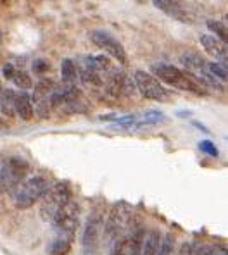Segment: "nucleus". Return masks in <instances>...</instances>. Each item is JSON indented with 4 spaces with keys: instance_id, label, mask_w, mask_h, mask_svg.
<instances>
[{
    "instance_id": "nucleus-1",
    "label": "nucleus",
    "mask_w": 228,
    "mask_h": 255,
    "mask_svg": "<svg viewBox=\"0 0 228 255\" xmlns=\"http://www.w3.org/2000/svg\"><path fill=\"white\" fill-rule=\"evenodd\" d=\"M152 73L154 76H158L161 81L168 83L173 88H178V90H183V92H192L196 95H204L206 90L194 80L190 74L183 73L182 69L175 66H170V64H154L152 66Z\"/></svg>"
},
{
    "instance_id": "nucleus-2",
    "label": "nucleus",
    "mask_w": 228,
    "mask_h": 255,
    "mask_svg": "<svg viewBox=\"0 0 228 255\" xmlns=\"http://www.w3.org/2000/svg\"><path fill=\"white\" fill-rule=\"evenodd\" d=\"M29 166L21 157H5L0 160V193H10L24 181Z\"/></svg>"
},
{
    "instance_id": "nucleus-3",
    "label": "nucleus",
    "mask_w": 228,
    "mask_h": 255,
    "mask_svg": "<svg viewBox=\"0 0 228 255\" xmlns=\"http://www.w3.org/2000/svg\"><path fill=\"white\" fill-rule=\"evenodd\" d=\"M48 181L43 176H31V178L24 179L14 193V205L17 209H29L42 198V195L45 193L48 188Z\"/></svg>"
},
{
    "instance_id": "nucleus-4",
    "label": "nucleus",
    "mask_w": 228,
    "mask_h": 255,
    "mask_svg": "<svg viewBox=\"0 0 228 255\" xmlns=\"http://www.w3.org/2000/svg\"><path fill=\"white\" fill-rule=\"evenodd\" d=\"M42 205H40V214L45 221L50 223L52 217L55 216L66 204L71 200V188L66 181H57L55 185L48 186L45 193L42 195Z\"/></svg>"
},
{
    "instance_id": "nucleus-5",
    "label": "nucleus",
    "mask_w": 228,
    "mask_h": 255,
    "mask_svg": "<svg viewBox=\"0 0 228 255\" xmlns=\"http://www.w3.org/2000/svg\"><path fill=\"white\" fill-rule=\"evenodd\" d=\"M102 231L104 211L97 209V211H92V214L88 216L87 223H85L83 235H81V245H83V252L87 255H95L100 242H102Z\"/></svg>"
},
{
    "instance_id": "nucleus-6",
    "label": "nucleus",
    "mask_w": 228,
    "mask_h": 255,
    "mask_svg": "<svg viewBox=\"0 0 228 255\" xmlns=\"http://www.w3.org/2000/svg\"><path fill=\"white\" fill-rule=\"evenodd\" d=\"M78 219H80V205H78L76 202L69 200L61 211L52 217L50 224L55 230V235L74 236L76 228H78Z\"/></svg>"
},
{
    "instance_id": "nucleus-7",
    "label": "nucleus",
    "mask_w": 228,
    "mask_h": 255,
    "mask_svg": "<svg viewBox=\"0 0 228 255\" xmlns=\"http://www.w3.org/2000/svg\"><path fill=\"white\" fill-rule=\"evenodd\" d=\"M133 81H135L137 88L140 90V93L145 99L156 100V102H166V100H170V92L166 88H163V85L152 74L145 73V71H135Z\"/></svg>"
},
{
    "instance_id": "nucleus-8",
    "label": "nucleus",
    "mask_w": 228,
    "mask_h": 255,
    "mask_svg": "<svg viewBox=\"0 0 228 255\" xmlns=\"http://www.w3.org/2000/svg\"><path fill=\"white\" fill-rule=\"evenodd\" d=\"M126 230V209L123 205H114L104 223L102 242L113 245L118 238H123V231Z\"/></svg>"
},
{
    "instance_id": "nucleus-9",
    "label": "nucleus",
    "mask_w": 228,
    "mask_h": 255,
    "mask_svg": "<svg viewBox=\"0 0 228 255\" xmlns=\"http://www.w3.org/2000/svg\"><path fill=\"white\" fill-rule=\"evenodd\" d=\"M90 40L99 48H102V50H106L109 55H113V57L118 62L126 64V61H128V57H126L125 47H123V45L119 43L118 40H116L114 36L111 35V33L100 31V29H95V31L90 33Z\"/></svg>"
},
{
    "instance_id": "nucleus-10",
    "label": "nucleus",
    "mask_w": 228,
    "mask_h": 255,
    "mask_svg": "<svg viewBox=\"0 0 228 255\" xmlns=\"http://www.w3.org/2000/svg\"><path fill=\"white\" fill-rule=\"evenodd\" d=\"M156 9H159L161 12L168 14L173 19L185 22V24H192L196 22V16L194 12L182 2V0H152Z\"/></svg>"
},
{
    "instance_id": "nucleus-11",
    "label": "nucleus",
    "mask_w": 228,
    "mask_h": 255,
    "mask_svg": "<svg viewBox=\"0 0 228 255\" xmlns=\"http://www.w3.org/2000/svg\"><path fill=\"white\" fill-rule=\"evenodd\" d=\"M55 85L52 80H40L38 83L35 86V93H33V100H35V111H36V116L42 119H47L50 116V95L54 92Z\"/></svg>"
},
{
    "instance_id": "nucleus-12",
    "label": "nucleus",
    "mask_w": 228,
    "mask_h": 255,
    "mask_svg": "<svg viewBox=\"0 0 228 255\" xmlns=\"http://www.w3.org/2000/svg\"><path fill=\"white\" fill-rule=\"evenodd\" d=\"M201 43L206 48L208 54H211L213 57H216L222 64L227 66V57H228V50H227V43H223L222 40L215 38L211 35H203L201 36Z\"/></svg>"
},
{
    "instance_id": "nucleus-13",
    "label": "nucleus",
    "mask_w": 228,
    "mask_h": 255,
    "mask_svg": "<svg viewBox=\"0 0 228 255\" xmlns=\"http://www.w3.org/2000/svg\"><path fill=\"white\" fill-rule=\"evenodd\" d=\"M14 112L19 116L23 121H29L33 118V104L31 97L24 92L16 93V99H14Z\"/></svg>"
},
{
    "instance_id": "nucleus-14",
    "label": "nucleus",
    "mask_w": 228,
    "mask_h": 255,
    "mask_svg": "<svg viewBox=\"0 0 228 255\" xmlns=\"http://www.w3.org/2000/svg\"><path fill=\"white\" fill-rule=\"evenodd\" d=\"M125 238H126V252H128V255H142V247H144V240H145L144 228H135Z\"/></svg>"
},
{
    "instance_id": "nucleus-15",
    "label": "nucleus",
    "mask_w": 228,
    "mask_h": 255,
    "mask_svg": "<svg viewBox=\"0 0 228 255\" xmlns=\"http://www.w3.org/2000/svg\"><path fill=\"white\" fill-rule=\"evenodd\" d=\"M73 238L71 235H55V240L48 247V254L50 255H68L73 245Z\"/></svg>"
},
{
    "instance_id": "nucleus-16",
    "label": "nucleus",
    "mask_w": 228,
    "mask_h": 255,
    "mask_svg": "<svg viewBox=\"0 0 228 255\" xmlns=\"http://www.w3.org/2000/svg\"><path fill=\"white\" fill-rule=\"evenodd\" d=\"M161 242V233L159 231H151V233H145L144 247H142V255H158Z\"/></svg>"
},
{
    "instance_id": "nucleus-17",
    "label": "nucleus",
    "mask_w": 228,
    "mask_h": 255,
    "mask_svg": "<svg viewBox=\"0 0 228 255\" xmlns=\"http://www.w3.org/2000/svg\"><path fill=\"white\" fill-rule=\"evenodd\" d=\"M61 76L62 81L66 85H73L74 81L78 80V69H76V64H74L71 59H64L61 64Z\"/></svg>"
},
{
    "instance_id": "nucleus-18",
    "label": "nucleus",
    "mask_w": 228,
    "mask_h": 255,
    "mask_svg": "<svg viewBox=\"0 0 228 255\" xmlns=\"http://www.w3.org/2000/svg\"><path fill=\"white\" fill-rule=\"evenodd\" d=\"M14 99H16V92L14 90H3L2 95H0V111L7 118H12L14 116Z\"/></svg>"
},
{
    "instance_id": "nucleus-19",
    "label": "nucleus",
    "mask_w": 228,
    "mask_h": 255,
    "mask_svg": "<svg viewBox=\"0 0 228 255\" xmlns=\"http://www.w3.org/2000/svg\"><path fill=\"white\" fill-rule=\"evenodd\" d=\"M175 254V236L171 233H166L161 236L158 255H173Z\"/></svg>"
},
{
    "instance_id": "nucleus-20",
    "label": "nucleus",
    "mask_w": 228,
    "mask_h": 255,
    "mask_svg": "<svg viewBox=\"0 0 228 255\" xmlns=\"http://www.w3.org/2000/svg\"><path fill=\"white\" fill-rule=\"evenodd\" d=\"M208 71L213 78H216L218 81L225 83L227 78H228V73H227V66L222 62H208Z\"/></svg>"
},
{
    "instance_id": "nucleus-21",
    "label": "nucleus",
    "mask_w": 228,
    "mask_h": 255,
    "mask_svg": "<svg viewBox=\"0 0 228 255\" xmlns=\"http://www.w3.org/2000/svg\"><path fill=\"white\" fill-rule=\"evenodd\" d=\"M12 81L16 83V86H19L21 90H29L33 86L31 78H29V74L26 73V71H14Z\"/></svg>"
},
{
    "instance_id": "nucleus-22",
    "label": "nucleus",
    "mask_w": 228,
    "mask_h": 255,
    "mask_svg": "<svg viewBox=\"0 0 228 255\" xmlns=\"http://www.w3.org/2000/svg\"><path fill=\"white\" fill-rule=\"evenodd\" d=\"M208 28L211 29V31L215 33V35H218L220 40H222L223 43H227L228 31H227L225 22H222V21H208Z\"/></svg>"
},
{
    "instance_id": "nucleus-23",
    "label": "nucleus",
    "mask_w": 228,
    "mask_h": 255,
    "mask_svg": "<svg viewBox=\"0 0 228 255\" xmlns=\"http://www.w3.org/2000/svg\"><path fill=\"white\" fill-rule=\"evenodd\" d=\"M107 255H128L126 252V238L123 236V238H118L113 245L109 247V254Z\"/></svg>"
},
{
    "instance_id": "nucleus-24",
    "label": "nucleus",
    "mask_w": 228,
    "mask_h": 255,
    "mask_svg": "<svg viewBox=\"0 0 228 255\" xmlns=\"http://www.w3.org/2000/svg\"><path fill=\"white\" fill-rule=\"evenodd\" d=\"M192 255H213V247L206 243H192Z\"/></svg>"
},
{
    "instance_id": "nucleus-25",
    "label": "nucleus",
    "mask_w": 228,
    "mask_h": 255,
    "mask_svg": "<svg viewBox=\"0 0 228 255\" xmlns=\"http://www.w3.org/2000/svg\"><path fill=\"white\" fill-rule=\"evenodd\" d=\"M199 148L203 150L204 153L211 155V157H218V155H220L218 148H216V147H215V143H213V141H209V140L201 141V143H199Z\"/></svg>"
},
{
    "instance_id": "nucleus-26",
    "label": "nucleus",
    "mask_w": 228,
    "mask_h": 255,
    "mask_svg": "<svg viewBox=\"0 0 228 255\" xmlns=\"http://www.w3.org/2000/svg\"><path fill=\"white\" fill-rule=\"evenodd\" d=\"M47 69H48V62H47V61H43V59H38V61L33 62V71H35L36 74L47 73Z\"/></svg>"
},
{
    "instance_id": "nucleus-27",
    "label": "nucleus",
    "mask_w": 228,
    "mask_h": 255,
    "mask_svg": "<svg viewBox=\"0 0 228 255\" xmlns=\"http://www.w3.org/2000/svg\"><path fill=\"white\" fill-rule=\"evenodd\" d=\"M177 255H192V243H183Z\"/></svg>"
},
{
    "instance_id": "nucleus-28",
    "label": "nucleus",
    "mask_w": 228,
    "mask_h": 255,
    "mask_svg": "<svg viewBox=\"0 0 228 255\" xmlns=\"http://www.w3.org/2000/svg\"><path fill=\"white\" fill-rule=\"evenodd\" d=\"M14 71H16V69H14V66H12V64H7V66L3 67V76H5L7 80H12V76H14Z\"/></svg>"
},
{
    "instance_id": "nucleus-29",
    "label": "nucleus",
    "mask_w": 228,
    "mask_h": 255,
    "mask_svg": "<svg viewBox=\"0 0 228 255\" xmlns=\"http://www.w3.org/2000/svg\"><path fill=\"white\" fill-rule=\"evenodd\" d=\"M213 255H227V247H213Z\"/></svg>"
},
{
    "instance_id": "nucleus-30",
    "label": "nucleus",
    "mask_w": 228,
    "mask_h": 255,
    "mask_svg": "<svg viewBox=\"0 0 228 255\" xmlns=\"http://www.w3.org/2000/svg\"><path fill=\"white\" fill-rule=\"evenodd\" d=\"M2 92H3V90H2V85H0V95H2Z\"/></svg>"
}]
</instances>
